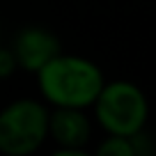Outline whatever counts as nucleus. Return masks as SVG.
<instances>
[{
	"mask_svg": "<svg viewBox=\"0 0 156 156\" xmlns=\"http://www.w3.org/2000/svg\"><path fill=\"white\" fill-rule=\"evenodd\" d=\"M39 92L55 108H87L103 87V73L94 62L78 55H53L37 71Z\"/></svg>",
	"mask_w": 156,
	"mask_h": 156,
	"instance_id": "1",
	"label": "nucleus"
},
{
	"mask_svg": "<svg viewBox=\"0 0 156 156\" xmlns=\"http://www.w3.org/2000/svg\"><path fill=\"white\" fill-rule=\"evenodd\" d=\"M92 106L99 124L108 131V136L124 138L140 133L147 122V112H149L142 90L129 80L103 83Z\"/></svg>",
	"mask_w": 156,
	"mask_h": 156,
	"instance_id": "2",
	"label": "nucleus"
},
{
	"mask_svg": "<svg viewBox=\"0 0 156 156\" xmlns=\"http://www.w3.org/2000/svg\"><path fill=\"white\" fill-rule=\"evenodd\" d=\"M48 136V110L34 99H19L0 112V151L28 156Z\"/></svg>",
	"mask_w": 156,
	"mask_h": 156,
	"instance_id": "3",
	"label": "nucleus"
},
{
	"mask_svg": "<svg viewBox=\"0 0 156 156\" xmlns=\"http://www.w3.org/2000/svg\"><path fill=\"white\" fill-rule=\"evenodd\" d=\"M48 136L62 147L58 156H78L92 136V126L83 108H58L48 112Z\"/></svg>",
	"mask_w": 156,
	"mask_h": 156,
	"instance_id": "4",
	"label": "nucleus"
},
{
	"mask_svg": "<svg viewBox=\"0 0 156 156\" xmlns=\"http://www.w3.org/2000/svg\"><path fill=\"white\" fill-rule=\"evenodd\" d=\"M58 53H60L58 37L44 28L21 30L14 41V51H12V55L16 60V67L28 69V71H37L39 67H44Z\"/></svg>",
	"mask_w": 156,
	"mask_h": 156,
	"instance_id": "5",
	"label": "nucleus"
},
{
	"mask_svg": "<svg viewBox=\"0 0 156 156\" xmlns=\"http://www.w3.org/2000/svg\"><path fill=\"white\" fill-rule=\"evenodd\" d=\"M99 156H133L136 147H133L131 138L124 136H110L99 145Z\"/></svg>",
	"mask_w": 156,
	"mask_h": 156,
	"instance_id": "6",
	"label": "nucleus"
},
{
	"mask_svg": "<svg viewBox=\"0 0 156 156\" xmlns=\"http://www.w3.org/2000/svg\"><path fill=\"white\" fill-rule=\"evenodd\" d=\"M14 69H16V60H14V55H12V51L0 48V78L12 73Z\"/></svg>",
	"mask_w": 156,
	"mask_h": 156,
	"instance_id": "7",
	"label": "nucleus"
}]
</instances>
